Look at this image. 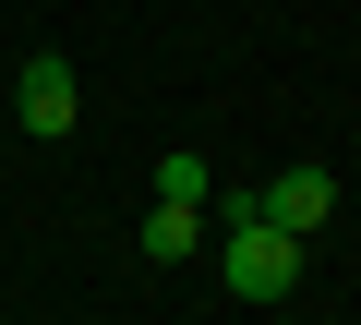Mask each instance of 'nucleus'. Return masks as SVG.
<instances>
[{
	"label": "nucleus",
	"mask_w": 361,
	"mask_h": 325,
	"mask_svg": "<svg viewBox=\"0 0 361 325\" xmlns=\"http://www.w3.org/2000/svg\"><path fill=\"white\" fill-rule=\"evenodd\" d=\"M229 205H253L265 229H289V241H313V229L337 217V181H325V169H277V181H253V193H229Z\"/></svg>",
	"instance_id": "f03ea898"
},
{
	"label": "nucleus",
	"mask_w": 361,
	"mask_h": 325,
	"mask_svg": "<svg viewBox=\"0 0 361 325\" xmlns=\"http://www.w3.org/2000/svg\"><path fill=\"white\" fill-rule=\"evenodd\" d=\"M157 193H169V205H217V169H205L193 145H169V157H157Z\"/></svg>",
	"instance_id": "39448f33"
},
{
	"label": "nucleus",
	"mask_w": 361,
	"mask_h": 325,
	"mask_svg": "<svg viewBox=\"0 0 361 325\" xmlns=\"http://www.w3.org/2000/svg\"><path fill=\"white\" fill-rule=\"evenodd\" d=\"M13 109H25V133H37V145H61V133L85 121V85H73V61H61V49H37V61H25V85H13Z\"/></svg>",
	"instance_id": "7ed1b4c3"
},
{
	"label": "nucleus",
	"mask_w": 361,
	"mask_h": 325,
	"mask_svg": "<svg viewBox=\"0 0 361 325\" xmlns=\"http://www.w3.org/2000/svg\"><path fill=\"white\" fill-rule=\"evenodd\" d=\"M301 253H313V241L265 229L253 205H217V289H229V301H289V289H301Z\"/></svg>",
	"instance_id": "f257e3e1"
},
{
	"label": "nucleus",
	"mask_w": 361,
	"mask_h": 325,
	"mask_svg": "<svg viewBox=\"0 0 361 325\" xmlns=\"http://www.w3.org/2000/svg\"><path fill=\"white\" fill-rule=\"evenodd\" d=\"M133 253H145V265H193V253H205V205H169V193H157L145 229H133Z\"/></svg>",
	"instance_id": "20e7f679"
}]
</instances>
